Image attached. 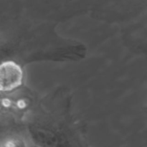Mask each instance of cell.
<instances>
[{
	"instance_id": "6da1fadb",
	"label": "cell",
	"mask_w": 147,
	"mask_h": 147,
	"mask_svg": "<svg viewBox=\"0 0 147 147\" xmlns=\"http://www.w3.org/2000/svg\"><path fill=\"white\" fill-rule=\"evenodd\" d=\"M22 70L14 62H3L0 64V91H11L22 82Z\"/></svg>"
}]
</instances>
